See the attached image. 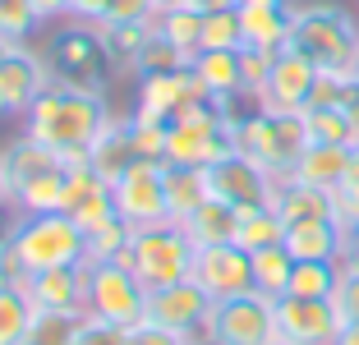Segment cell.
Segmentation results:
<instances>
[{
  "label": "cell",
  "instance_id": "e575fe53",
  "mask_svg": "<svg viewBox=\"0 0 359 345\" xmlns=\"http://www.w3.org/2000/svg\"><path fill=\"white\" fill-rule=\"evenodd\" d=\"M304 125H309V143H346V147H359V125L341 111V106L304 111Z\"/></svg>",
  "mask_w": 359,
  "mask_h": 345
},
{
  "label": "cell",
  "instance_id": "f35d334b",
  "mask_svg": "<svg viewBox=\"0 0 359 345\" xmlns=\"http://www.w3.org/2000/svg\"><path fill=\"white\" fill-rule=\"evenodd\" d=\"M240 46H244L240 5H235V10L203 14V51H240Z\"/></svg>",
  "mask_w": 359,
  "mask_h": 345
},
{
  "label": "cell",
  "instance_id": "f546056e",
  "mask_svg": "<svg viewBox=\"0 0 359 345\" xmlns=\"http://www.w3.org/2000/svg\"><path fill=\"white\" fill-rule=\"evenodd\" d=\"M203 198H208L203 166H180V161H166V212H170V221H184Z\"/></svg>",
  "mask_w": 359,
  "mask_h": 345
},
{
  "label": "cell",
  "instance_id": "7a4b0ae2",
  "mask_svg": "<svg viewBox=\"0 0 359 345\" xmlns=\"http://www.w3.org/2000/svg\"><path fill=\"white\" fill-rule=\"evenodd\" d=\"M0 253L14 276L51 272V267H69V262L88 258V230L69 212H23Z\"/></svg>",
  "mask_w": 359,
  "mask_h": 345
},
{
  "label": "cell",
  "instance_id": "83f0119b",
  "mask_svg": "<svg viewBox=\"0 0 359 345\" xmlns=\"http://www.w3.org/2000/svg\"><path fill=\"white\" fill-rule=\"evenodd\" d=\"M97 32H102L111 60L120 69H134L143 46H148V37L157 32V19H106V23H97Z\"/></svg>",
  "mask_w": 359,
  "mask_h": 345
},
{
  "label": "cell",
  "instance_id": "9c48e42d",
  "mask_svg": "<svg viewBox=\"0 0 359 345\" xmlns=\"http://www.w3.org/2000/svg\"><path fill=\"white\" fill-rule=\"evenodd\" d=\"M203 332L212 345H267L276 341V299L263 290L217 299Z\"/></svg>",
  "mask_w": 359,
  "mask_h": 345
},
{
  "label": "cell",
  "instance_id": "f5cc1de1",
  "mask_svg": "<svg viewBox=\"0 0 359 345\" xmlns=\"http://www.w3.org/2000/svg\"><path fill=\"white\" fill-rule=\"evenodd\" d=\"M189 5H194L198 14H217V10H235L240 0H189Z\"/></svg>",
  "mask_w": 359,
  "mask_h": 345
},
{
  "label": "cell",
  "instance_id": "ffe728a7",
  "mask_svg": "<svg viewBox=\"0 0 359 345\" xmlns=\"http://www.w3.org/2000/svg\"><path fill=\"white\" fill-rule=\"evenodd\" d=\"M240 23H244V46L285 51L290 46V23H295V5L290 0H244Z\"/></svg>",
  "mask_w": 359,
  "mask_h": 345
},
{
  "label": "cell",
  "instance_id": "3957f363",
  "mask_svg": "<svg viewBox=\"0 0 359 345\" xmlns=\"http://www.w3.org/2000/svg\"><path fill=\"white\" fill-rule=\"evenodd\" d=\"M290 46L327 74H355L359 65V19L341 0H304L295 5Z\"/></svg>",
  "mask_w": 359,
  "mask_h": 345
},
{
  "label": "cell",
  "instance_id": "680465c9",
  "mask_svg": "<svg viewBox=\"0 0 359 345\" xmlns=\"http://www.w3.org/2000/svg\"><path fill=\"white\" fill-rule=\"evenodd\" d=\"M267 345H290V341H281V336H276V341H267Z\"/></svg>",
  "mask_w": 359,
  "mask_h": 345
},
{
  "label": "cell",
  "instance_id": "44dd1931",
  "mask_svg": "<svg viewBox=\"0 0 359 345\" xmlns=\"http://www.w3.org/2000/svg\"><path fill=\"white\" fill-rule=\"evenodd\" d=\"M88 166L97 170V175L106 180V184H116L120 175H125L129 166L138 161V147H134V129H129V115H111L106 120V129L93 138V147L83 152Z\"/></svg>",
  "mask_w": 359,
  "mask_h": 345
},
{
  "label": "cell",
  "instance_id": "74e56055",
  "mask_svg": "<svg viewBox=\"0 0 359 345\" xmlns=\"http://www.w3.org/2000/svg\"><path fill=\"white\" fill-rule=\"evenodd\" d=\"M189 65H194V55H184L175 42H170V37L152 32L148 46H143V55H138V65L129 74H138V79H143V74H175V69H189Z\"/></svg>",
  "mask_w": 359,
  "mask_h": 345
},
{
  "label": "cell",
  "instance_id": "4dcf8cb0",
  "mask_svg": "<svg viewBox=\"0 0 359 345\" xmlns=\"http://www.w3.org/2000/svg\"><path fill=\"white\" fill-rule=\"evenodd\" d=\"M341 285V262L332 258H299L295 272H290V290L285 295H299V299H332Z\"/></svg>",
  "mask_w": 359,
  "mask_h": 345
},
{
  "label": "cell",
  "instance_id": "bcb514c9",
  "mask_svg": "<svg viewBox=\"0 0 359 345\" xmlns=\"http://www.w3.org/2000/svg\"><path fill=\"white\" fill-rule=\"evenodd\" d=\"M337 309L346 323H359V272H341V285H337Z\"/></svg>",
  "mask_w": 359,
  "mask_h": 345
},
{
  "label": "cell",
  "instance_id": "ac0fdd59",
  "mask_svg": "<svg viewBox=\"0 0 359 345\" xmlns=\"http://www.w3.org/2000/svg\"><path fill=\"white\" fill-rule=\"evenodd\" d=\"M208 313H212L208 295L194 281H175V285H161V290H148V313L143 318L189 341V336H198L208 327Z\"/></svg>",
  "mask_w": 359,
  "mask_h": 345
},
{
  "label": "cell",
  "instance_id": "4316f807",
  "mask_svg": "<svg viewBox=\"0 0 359 345\" xmlns=\"http://www.w3.org/2000/svg\"><path fill=\"white\" fill-rule=\"evenodd\" d=\"M235 217H240V208H231V203L208 194L180 226H184V235H189L198 249H208V244H235Z\"/></svg>",
  "mask_w": 359,
  "mask_h": 345
},
{
  "label": "cell",
  "instance_id": "5b68a950",
  "mask_svg": "<svg viewBox=\"0 0 359 345\" xmlns=\"http://www.w3.org/2000/svg\"><path fill=\"white\" fill-rule=\"evenodd\" d=\"M194 253H198V244L184 235L180 221H157V226H138L134 230L129 253H125V267H134L138 281L148 285V290H161V285L189 281Z\"/></svg>",
  "mask_w": 359,
  "mask_h": 345
},
{
  "label": "cell",
  "instance_id": "1f68e13d",
  "mask_svg": "<svg viewBox=\"0 0 359 345\" xmlns=\"http://www.w3.org/2000/svg\"><path fill=\"white\" fill-rule=\"evenodd\" d=\"M32 299L23 290V276H10V281H0V345H19L23 332L32 323Z\"/></svg>",
  "mask_w": 359,
  "mask_h": 345
},
{
  "label": "cell",
  "instance_id": "94428289",
  "mask_svg": "<svg viewBox=\"0 0 359 345\" xmlns=\"http://www.w3.org/2000/svg\"><path fill=\"white\" fill-rule=\"evenodd\" d=\"M0 55H5V46H0Z\"/></svg>",
  "mask_w": 359,
  "mask_h": 345
},
{
  "label": "cell",
  "instance_id": "ba28073f",
  "mask_svg": "<svg viewBox=\"0 0 359 345\" xmlns=\"http://www.w3.org/2000/svg\"><path fill=\"white\" fill-rule=\"evenodd\" d=\"M88 313L106 318V323H120V327L143 323V313H148V285L138 281L134 267H125L116 258H106V262L88 258Z\"/></svg>",
  "mask_w": 359,
  "mask_h": 345
},
{
  "label": "cell",
  "instance_id": "11a10c76",
  "mask_svg": "<svg viewBox=\"0 0 359 345\" xmlns=\"http://www.w3.org/2000/svg\"><path fill=\"white\" fill-rule=\"evenodd\" d=\"M332 345H359V323H346V327L337 332V341H332Z\"/></svg>",
  "mask_w": 359,
  "mask_h": 345
},
{
  "label": "cell",
  "instance_id": "603a6c76",
  "mask_svg": "<svg viewBox=\"0 0 359 345\" xmlns=\"http://www.w3.org/2000/svg\"><path fill=\"white\" fill-rule=\"evenodd\" d=\"M194 79L203 83V93L212 102H226L235 106L244 97V74H240V51H198L194 55ZM249 102V97H244Z\"/></svg>",
  "mask_w": 359,
  "mask_h": 345
},
{
  "label": "cell",
  "instance_id": "cb8c5ba5",
  "mask_svg": "<svg viewBox=\"0 0 359 345\" xmlns=\"http://www.w3.org/2000/svg\"><path fill=\"white\" fill-rule=\"evenodd\" d=\"M341 244H346V226L337 217H323V221H295L285 226V253L290 258H332L341 262Z\"/></svg>",
  "mask_w": 359,
  "mask_h": 345
},
{
  "label": "cell",
  "instance_id": "2e32d148",
  "mask_svg": "<svg viewBox=\"0 0 359 345\" xmlns=\"http://www.w3.org/2000/svg\"><path fill=\"white\" fill-rule=\"evenodd\" d=\"M198 102H212L203 93V83L194 79V69H175V74H143L138 79V106L134 115L143 120H180L184 111H194Z\"/></svg>",
  "mask_w": 359,
  "mask_h": 345
},
{
  "label": "cell",
  "instance_id": "9f6ffc18",
  "mask_svg": "<svg viewBox=\"0 0 359 345\" xmlns=\"http://www.w3.org/2000/svg\"><path fill=\"white\" fill-rule=\"evenodd\" d=\"M180 5H189V0H152V10L166 14V10H180Z\"/></svg>",
  "mask_w": 359,
  "mask_h": 345
},
{
  "label": "cell",
  "instance_id": "e0dca14e",
  "mask_svg": "<svg viewBox=\"0 0 359 345\" xmlns=\"http://www.w3.org/2000/svg\"><path fill=\"white\" fill-rule=\"evenodd\" d=\"M60 212H69V217L79 221V226L93 235L97 226H106V221H116V194H111V184H106L102 175H97L93 166H88V157H74L69 161V175H65V203Z\"/></svg>",
  "mask_w": 359,
  "mask_h": 345
},
{
  "label": "cell",
  "instance_id": "681fc988",
  "mask_svg": "<svg viewBox=\"0 0 359 345\" xmlns=\"http://www.w3.org/2000/svg\"><path fill=\"white\" fill-rule=\"evenodd\" d=\"M106 19H157V10H152V0H111Z\"/></svg>",
  "mask_w": 359,
  "mask_h": 345
},
{
  "label": "cell",
  "instance_id": "ab89813d",
  "mask_svg": "<svg viewBox=\"0 0 359 345\" xmlns=\"http://www.w3.org/2000/svg\"><path fill=\"white\" fill-rule=\"evenodd\" d=\"M65 175H69V161H65L60 170H51V175H42L37 184H28L14 198V208L19 212H60V203H65Z\"/></svg>",
  "mask_w": 359,
  "mask_h": 345
},
{
  "label": "cell",
  "instance_id": "484cf974",
  "mask_svg": "<svg viewBox=\"0 0 359 345\" xmlns=\"http://www.w3.org/2000/svg\"><path fill=\"white\" fill-rule=\"evenodd\" d=\"M272 208H276V217H281L285 226H295V221H323V217H337L332 189H313V184H299V180H276Z\"/></svg>",
  "mask_w": 359,
  "mask_h": 345
},
{
  "label": "cell",
  "instance_id": "52a82bcc",
  "mask_svg": "<svg viewBox=\"0 0 359 345\" xmlns=\"http://www.w3.org/2000/svg\"><path fill=\"white\" fill-rule=\"evenodd\" d=\"M46 65H51V79L74 83V88H93V93H106L116 69H120L111 60V51H106L97 23H69V28H60L51 37V46H46Z\"/></svg>",
  "mask_w": 359,
  "mask_h": 345
},
{
  "label": "cell",
  "instance_id": "7c38bea8",
  "mask_svg": "<svg viewBox=\"0 0 359 345\" xmlns=\"http://www.w3.org/2000/svg\"><path fill=\"white\" fill-rule=\"evenodd\" d=\"M189 281L208 295L212 304L231 299V295H249L254 290V258L240 244H208L194 253V272Z\"/></svg>",
  "mask_w": 359,
  "mask_h": 345
},
{
  "label": "cell",
  "instance_id": "f6af8a7d",
  "mask_svg": "<svg viewBox=\"0 0 359 345\" xmlns=\"http://www.w3.org/2000/svg\"><path fill=\"white\" fill-rule=\"evenodd\" d=\"M74 345H129V327L120 323H106V318H83V327H79V341Z\"/></svg>",
  "mask_w": 359,
  "mask_h": 345
},
{
  "label": "cell",
  "instance_id": "6da1fadb",
  "mask_svg": "<svg viewBox=\"0 0 359 345\" xmlns=\"http://www.w3.org/2000/svg\"><path fill=\"white\" fill-rule=\"evenodd\" d=\"M111 120V106H106V93H93V88H74L51 79L46 93L32 102V111L23 115V134L37 138L42 147L60 152L65 161L83 157L93 138L106 129Z\"/></svg>",
  "mask_w": 359,
  "mask_h": 345
},
{
  "label": "cell",
  "instance_id": "4fadbf2b",
  "mask_svg": "<svg viewBox=\"0 0 359 345\" xmlns=\"http://www.w3.org/2000/svg\"><path fill=\"white\" fill-rule=\"evenodd\" d=\"M318 74H323V69H318L309 55H299L295 46H285V51H276L272 74H267L263 93L254 97V106H263V111H281V115H304Z\"/></svg>",
  "mask_w": 359,
  "mask_h": 345
},
{
  "label": "cell",
  "instance_id": "5bb4252c",
  "mask_svg": "<svg viewBox=\"0 0 359 345\" xmlns=\"http://www.w3.org/2000/svg\"><path fill=\"white\" fill-rule=\"evenodd\" d=\"M341 327L346 318H341L337 299H299V295L276 299V336L290 345H332Z\"/></svg>",
  "mask_w": 359,
  "mask_h": 345
},
{
  "label": "cell",
  "instance_id": "b9f144b4",
  "mask_svg": "<svg viewBox=\"0 0 359 345\" xmlns=\"http://www.w3.org/2000/svg\"><path fill=\"white\" fill-rule=\"evenodd\" d=\"M129 129H134V147H138V157H148V161H166V138H170V125H166V120H143V115L129 111Z\"/></svg>",
  "mask_w": 359,
  "mask_h": 345
},
{
  "label": "cell",
  "instance_id": "8d00e7d4",
  "mask_svg": "<svg viewBox=\"0 0 359 345\" xmlns=\"http://www.w3.org/2000/svg\"><path fill=\"white\" fill-rule=\"evenodd\" d=\"M46 23L32 0H0V46H28V37Z\"/></svg>",
  "mask_w": 359,
  "mask_h": 345
},
{
  "label": "cell",
  "instance_id": "d4e9b609",
  "mask_svg": "<svg viewBox=\"0 0 359 345\" xmlns=\"http://www.w3.org/2000/svg\"><path fill=\"white\" fill-rule=\"evenodd\" d=\"M350 157H355V147H346V143H309L285 180H299V184H313V189H337Z\"/></svg>",
  "mask_w": 359,
  "mask_h": 345
},
{
  "label": "cell",
  "instance_id": "6f0895ef",
  "mask_svg": "<svg viewBox=\"0 0 359 345\" xmlns=\"http://www.w3.org/2000/svg\"><path fill=\"white\" fill-rule=\"evenodd\" d=\"M10 198V194H5V161H0V203Z\"/></svg>",
  "mask_w": 359,
  "mask_h": 345
},
{
  "label": "cell",
  "instance_id": "836d02e7",
  "mask_svg": "<svg viewBox=\"0 0 359 345\" xmlns=\"http://www.w3.org/2000/svg\"><path fill=\"white\" fill-rule=\"evenodd\" d=\"M249 258H254V290L281 299V295L290 290V272H295V258L285 253V244L258 249V253H249Z\"/></svg>",
  "mask_w": 359,
  "mask_h": 345
},
{
  "label": "cell",
  "instance_id": "db71d44e",
  "mask_svg": "<svg viewBox=\"0 0 359 345\" xmlns=\"http://www.w3.org/2000/svg\"><path fill=\"white\" fill-rule=\"evenodd\" d=\"M32 5H37V14H42V19H60L69 0H32Z\"/></svg>",
  "mask_w": 359,
  "mask_h": 345
},
{
  "label": "cell",
  "instance_id": "8fae6325",
  "mask_svg": "<svg viewBox=\"0 0 359 345\" xmlns=\"http://www.w3.org/2000/svg\"><path fill=\"white\" fill-rule=\"evenodd\" d=\"M203 180H208L212 198L231 203V208H258V203H272L276 194V175H267L249 152L231 147L226 157H217L212 166H203Z\"/></svg>",
  "mask_w": 359,
  "mask_h": 345
},
{
  "label": "cell",
  "instance_id": "816d5d0a",
  "mask_svg": "<svg viewBox=\"0 0 359 345\" xmlns=\"http://www.w3.org/2000/svg\"><path fill=\"white\" fill-rule=\"evenodd\" d=\"M337 106L359 125V79H355V74H346V88H341V102H337Z\"/></svg>",
  "mask_w": 359,
  "mask_h": 345
},
{
  "label": "cell",
  "instance_id": "9a60e30c",
  "mask_svg": "<svg viewBox=\"0 0 359 345\" xmlns=\"http://www.w3.org/2000/svg\"><path fill=\"white\" fill-rule=\"evenodd\" d=\"M51 83V65L46 55L28 46H5L0 55V115H28L32 102Z\"/></svg>",
  "mask_w": 359,
  "mask_h": 345
},
{
  "label": "cell",
  "instance_id": "6125c7cd",
  "mask_svg": "<svg viewBox=\"0 0 359 345\" xmlns=\"http://www.w3.org/2000/svg\"><path fill=\"white\" fill-rule=\"evenodd\" d=\"M240 5H244V0H240Z\"/></svg>",
  "mask_w": 359,
  "mask_h": 345
},
{
  "label": "cell",
  "instance_id": "7dc6e473",
  "mask_svg": "<svg viewBox=\"0 0 359 345\" xmlns=\"http://www.w3.org/2000/svg\"><path fill=\"white\" fill-rule=\"evenodd\" d=\"M129 345H184V336H175V332H166V327L143 318V323L129 327Z\"/></svg>",
  "mask_w": 359,
  "mask_h": 345
},
{
  "label": "cell",
  "instance_id": "ee69618b",
  "mask_svg": "<svg viewBox=\"0 0 359 345\" xmlns=\"http://www.w3.org/2000/svg\"><path fill=\"white\" fill-rule=\"evenodd\" d=\"M332 203H337V221L341 226L359 221V147H355V157H350L346 175H341V184L332 189Z\"/></svg>",
  "mask_w": 359,
  "mask_h": 345
},
{
  "label": "cell",
  "instance_id": "30bf717a",
  "mask_svg": "<svg viewBox=\"0 0 359 345\" xmlns=\"http://www.w3.org/2000/svg\"><path fill=\"white\" fill-rule=\"evenodd\" d=\"M111 194H116L120 221H129L134 230L138 226H157V221H170V212H166V161L138 157L134 166L111 184Z\"/></svg>",
  "mask_w": 359,
  "mask_h": 345
},
{
  "label": "cell",
  "instance_id": "f907efd6",
  "mask_svg": "<svg viewBox=\"0 0 359 345\" xmlns=\"http://www.w3.org/2000/svg\"><path fill=\"white\" fill-rule=\"evenodd\" d=\"M341 272H359V221L346 226V244H341Z\"/></svg>",
  "mask_w": 359,
  "mask_h": 345
},
{
  "label": "cell",
  "instance_id": "7bdbcfd3",
  "mask_svg": "<svg viewBox=\"0 0 359 345\" xmlns=\"http://www.w3.org/2000/svg\"><path fill=\"white\" fill-rule=\"evenodd\" d=\"M272 60H276V51H263V46H240V74H244V97H249V102L263 93L267 74H272Z\"/></svg>",
  "mask_w": 359,
  "mask_h": 345
},
{
  "label": "cell",
  "instance_id": "277c9868",
  "mask_svg": "<svg viewBox=\"0 0 359 345\" xmlns=\"http://www.w3.org/2000/svg\"><path fill=\"white\" fill-rule=\"evenodd\" d=\"M235 147L249 152L267 175L285 180L295 170L299 152L309 147V125H304V115H281V111L254 106V111L235 115Z\"/></svg>",
  "mask_w": 359,
  "mask_h": 345
},
{
  "label": "cell",
  "instance_id": "d590c367",
  "mask_svg": "<svg viewBox=\"0 0 359 345\" xmlns=\"http://www.w3.org/2000/svg\"><path fill=\"white\" fill-rule=\"evenodd\" d=\"M157 32L170 37L184 55H198L203 51V14L194 5H180V10H166L157 14Z\"/></svg>",
  "mask_w": 359,
  "mask_h": 345
},
{
  "label": "cell",
  "instance_id": "60d3db41",
  "mask_svg": "<svg viewBox=\"0 0 359 345\" xmlns=\"http://www.w3.org/2000/svg\"><path fill=\"white\" fill-rule=\"evenodd\" d=\"M129 240H134V226H129V221H120V217L106 221V226H97L93 235H88V258H93V262H106V258L125 262Z\"/></svg>",
  "mask_w": 359,
  "mask_h": 345
},
{
  "label": "cell",
  "instance_id": "d6a6232c",
  "mask_svg": "<svg viewBox=\"0 0 359 345\" xmlns=\"http://www.w3.org/2000/svg\"><path fill=\"white\" fill-rule=\"evenodd\" d=\"M83 318H88V313H60V309H37L19 345H74V341H79V327H83Z\"/></svg>",
  "mask_w": 359,
  "mask_h": 345
},
{
  "label": "cell",
  "instance_id": "f1b7e54d",
  "mask_svg": "<svg viewBox=\"0 0 359 345\" xmlns=\"http://www.w3.org/2000/svg\"><path fill=\"white\" fill-rule=\"evenodd\" d=\"M235 244L244 253L272 249V244H285V221L276 217L272 203H258V208H240L235 217Z\"/></svg>",
  "mask_w": 359,
  "mask_h": 345
},
{
  "label": "cell",
  "instance_id": "d6986e66",
  "mask_svg": "<svg viewBox=\"0 0 359 345\" xmlns=\"http://www.w3.org/2000/svg\"><path fill=\"white\" fill-rule=\"evenodd\" d=\"M32 309H60V313H88V258L69 262V267H51V272L23 276Z\"/></svg>",
  "mask_w": 359,
  "mask_h": 345
},
{
  "label": "cell",
  "instance_id": "8992f818",
  "mask_svg": "<svg viewBox=\"0 0 359 345\" xmlns=\"http://www.w3.org/2000/svg\"><path fill=\"white\" fill-rule=\"evenodd\" d=\"M235 115L240 111L226 106V102H198L194 111L170 120L166 161H180V166H212L217 157H226L235 147Z\"/></svg>",
  "mask_w": 359,
  "mask_h": 345
},
{
  "label": "cell",
  "instance_id": "91938a15",
  "mask_svg": "<svg viewBox=\"0 0 359 345\" xmlns=\"http://www.w3.org/2000/svg\"><path fill=\"white\" fill-rule=\"evenodd\" d=\"M355 79H359V65H355Z\"/></svg>",
  "mask_w": 359,
  "mask_h": 345
},
{
  "label": "cell",
  "instance_id": "c3c4849f",
  "mask_svg": "<svg viewBox=\"0 0 359 345\" xmlns=\"http://www.w3.org/2000/svg\"><path fill=\"white\" fill-rule=\"evenodd\" d=\"M65 14H69L74 23H106L111 0H69V5H65Z\"/></svg>",
  "mask_w": 359,
  "mask_h": 345
},
{
  "label": "cell",
  "instance_id": "7402d4cb",
  "mask_svg": "<svg viewBox=\"0 0 359 345\" xmlns=\"http://www.w3.org/2000/svg\"><path fill=\"white\" fill-rule=\"evenodd\" d=\"M0 161H5V194H10V203L19 198L28 184H37L42 175H51V170L65 166L60 152L42 147L37 138H28V134H23L19 143H10V152H0Z\"/></svg>",
  "mask_w": 359,
  "mask_h": 345
}]
</instances>
